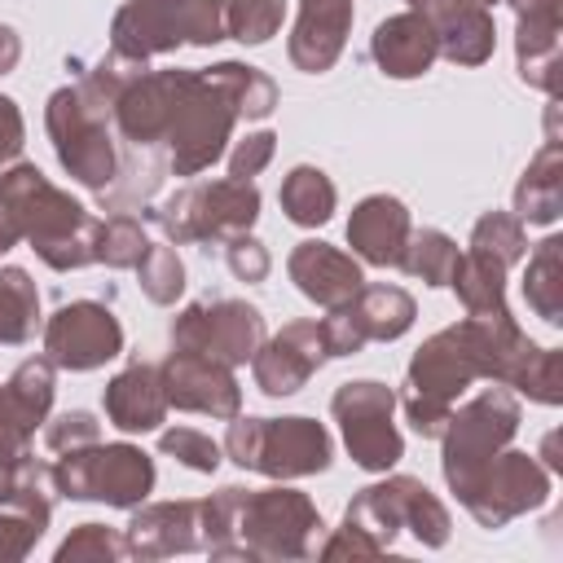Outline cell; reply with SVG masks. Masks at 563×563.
Wrapping results in <instances>:
<instances>
[{
	"label": "cell",
	"instance_id": "7",
	"mask_svg": "<svg viewBox=\"0 0 563 563\" xmlns=\"http://www.w3.org/2000/svg\"><path fill=\"white\" fill-rule=\"evenodd\" d=\"M57 484L70 497H101V501L128 506V501L145 497V488L154 484V466L145 453H136L128 444H110V449H92V453L70 449L66 462L57 466Z\"/></svg>",
	"mask_w": 563,
	"mask_h": 563
},
{
	"label": "cell",
	"instance_id": "38",
	"mask_svg": "<svg viewBox=\"0 0 563 563\" xmlns=\"http://www.w3.org/2000/svg\"><path fill=\"white\" fill-rule=\"evenodd\" d=\"M18 238H22V233H18V224H13V220H9V211L0 207V251H9Z\"/></svg>",
	"mask_w": 563,
	"mask_h": 563
},
{
	"label": "cell",
	"instance_id": "19",
	"mask_svg": "<svg viewBox=\"0 0 563 563\" xmlns=\"http://www.w3.org/2000/svg\"><path fill=\"white\" fill-rule=\"evenodd\" d=\"M343 308L352 312L365 339H396L413 321V299L400 286H361Z\"/></svg>",
	"mask_w": 563,
	"mask_h": 563
},
{
	"label": "cell",
	"instance_id": "24",
	"mask_svg": "<svg viewBox=\"0 0 563 563\" xmlns=\"http://www.w3.org/2000/svg\"><path fill=\"white\" fill-rule=\"evenodd\" d=\"M282 207L295 224H321L334 211V185L317 167H295L282 185Z\"/></svg>",
	"mask_w": 563,
	"mask_h": 563
},
{
	"label": "cell",
	"instance_id": "26",
	"mask_svg": "<svg viewBox=\"0 0 563 563\" xmlns=\"http://www.w3.org/2000/svg\"><path fill=\"white\" fill-rule=\"evenodd\" d=\"M216 84L233 97V106H238V114H251V119H260V114H268L273 110V84L260 75V70H251V66H238V62H220L216 70Z\"/></svg>",
	"mask_w": 563,
	"mask_h": 563
},
{
	"label": "cell",
	"instance_id": "6",
	"mask_svg": "<svg viewBox=\"0 0 563 563\" xmlns=\"http://www.w3.org/2000/svg\"><path fill=\"white\" fill-rule=\"evenodd\" d=\"M176 347L189 352H207L224 365H238L246 356H255L260 339H264V317L242 303V299H216V303H194L176 317L172 325Z\"/></svg>",
	"mask_w": 563,
	"mask_h": 563
},
{
	"label": "cell",
	"instance_id": "10",
	"mask_svg": "<svg viewBox=\"0 0 563 563\" xmlns=\"http://www.w3.org/2000/svg\"><path fill=\"white\" fill-rule=\"evenodd\" d=\"M158 374H163L167 400H176L180 409H198V413H211V418H233L238 413V387H233V374H229L224 361L180 347Z\"/></svg>",
	"mask_w": 563,
	"mask_h": 563
},
{
	"label": "cell",
	"instance_id": "37",
	"mask_svg": "<svg viewBox=\"0 0 563 563\" xmlns=\"http://www.w3.org/2000/svg\"><path fill=\"white\" fill-rule=\"evenodd\" d=\"M18 53H22V44H18V31H13V26H0V75H4V70H13Z\"/></svg>",
	"mask_w": 563,
	"mask_h": 563
},
{
	"label": "cell",
	"instance_id": "39",
	"mask_svg": "<svg viewBox=\"0 0 563 563\" xmlns=\"http://www.w3.org/2000/svg\"><path fill=\"white\" fill-rule=\"evenodd\" d=\"M479 4H497V0H479Z\"/></svg>",
	"mask_w": 563,
	"mask_h": 563
},
{
	"label": "cell",
	"instance_id": "16",
	"mask_svg": "<svg viewBox=\"0 0 563 563\" xmlns=\"http://www.w3.org/2000/svg\"><path fill=\"white\" fill-rule=\"evenodd\" d=\"M515 13H519V75L537 88H554L559 0H515Z\"/></svg>",
	"mask_w": 563,
	"mask_h": 563
},
{
	"label": "cell",
	"instance_id": "14",
	"mask_svg": "<svg viewBox=\"0 0 563 563\" xmlns=\"http://www.w3.org/2000/svg\"><path fill=\"white\" fill-rule=\"evenodd\" d=\"M352 22V0H303L295 35H290V57L299 70H325L347 35Z\"/></svg>",
	"mask_w": 563,
	"mask_h": 563
},
{
	"label": "cell",
	"instance_id": "32",
	"mask_svg": "<svg viewBox=\"0 0 563 563\" xmlns=\"http://www.w3.org/2000/svg\"><path fill=\"white\" fill-rule=\"evenodd\" d=\"M163 449H167V453H176L180 462H189L194 471H211V466L220 462V449H216L207 435L185 431V427H180V431H167V435H163Z\"/></svg>",
	"mask_w": 563,
	"mask_h": 563
},
{
	"label": "cell",
	"instance_id": "31",
	"mask_svg": "<svg viewBox=\"0 0 563 563\" xmlns=\"http://www.w3.org/2000/svg\"><path fill=\"white\" fill-rule=\"evenodd\" d=\"M136 268H141V286H145V295L154 303H172L180 295V286H185V268H180L172 246H145Z\"/></svg>",
	"mask_w": 563,
	"mask_h": 563
},
{
	"label": "cell",
	"instance_id": "36",
	"mask_svg": "<svg viewBox=\"0 0 563 563\" xmlns=\"http://www.w3.org/2000/svg\"><path fill=\"white\" fill-rule=\"evenodd\" d=\"M18 145H22V114H18V106L9 97H0V163L13 158Z\"/></svg>",
	"mask_w": 563,
	"mask_h": 563
},
{
	"label": "cell",
	"instance_id": "34",
	"mask_svg": "<svg viewBox=\"0 0 563 563\" xmlns=\"http://www.w3.org/2000/svg\"><path fill=\"white\" fill-rule=\"evenodd\" d=\"M229 268L242 277V282H260L264 273H268V255H264V246L260 242H251V238H229Z\"/></svg>",
	"mask_w": 563,
	"mask_h": 563
},
{
	"label": "cell",
	"instance_id": "28",
	"mask_svg": "<svg viewBox=\"0 0 563 563\" xmlns=\"http://www.w3.org/2000/svg\"><path fill=\"white\" fill-rule=\"evenodd\" d=\"M145 233H141V220L132 216H114L101 224L97 233V260H106L110 268H136L141 255H145Z\"/></svg>",
	"mask_w": 563,
	"mask_h": 563
},
{
	"label": "cell",
	"instance_id": "30",
	"mask_svg": "<svg viewBox=\"0 0 563 563\" xmlns=\"http://www.w3.org/2000/svg\"><path fill=\"white\" fill-rule=\"evenodd\" d=\"M471 251H479V255H488L497 264H515L523 255V224H519V216H501V211L484 216L475 224Z\"/></svg>",
	"mask_w": 563,
	"mask_h": 563
},
{
	"label": "cell",
	"instance_id": "13",
	"mask_svg": "<svg viewBox=\"0 0 563 563\" xmlns=\"http://www.w3.org/2000/svg\"><path fill=\"white\" fill-rule=\"evenodd\" d=\"M347 238H352L361 260H369V264H400L405 242H409V211L396 198L374 194V198H365L352 211Z\"/></svg>",
	"mask_w": 563,
	"mask_h": 563
},
{
	"label": "cell",
	"instance_id": "18",
	"mask_svg": "<svg viewBox=\"0 0 563 563\" xmlns=\"http://www.w3.org/2000/svg\"><path fill=\"white\" fill-rule=\"evenodd\" d=\"M163 409H167V391H163V374L154 365H132V369H123L106 387V413L123 431H150V427H158L163 422Z\"/></svg>",
	"mask_w": 563,
	"mask_h": 563
},
{
	"label": "cell",
	"instance_id": "25",
	"mask_svg": "<svg viewBox=\"0 0 563 563\" xmlns=\"http://www.w3.org/2000/svg\"><path fill=\"white\" fill-rule=\"evenodd\" d=\"M400 264H405L413 277H422V282H431V286H444L449 273H453V264H457V246H453L440 229H422V233H409Z\"/></svg>",
	"mask_w": 563,
	"mask_h": 563
},
{
	"label": "cell",
	"instance_id": "12",
	"mask_svg": "<svg viewBox=\"0 0 563 563\" xmlns=\"http://www.w3.org/2000/svg\"><path fill=\"white\" fill-rule=\"evenodd\" d=\"M413 4L431 22L444 57L475 66L493 53V18L479 0H413Z\"/></svg>",
	"mask_w": 563,
	"mask_h": 563
},
{
	"label": "cell",
	"instance_id": "15",
	"mask_svg": "<svg viewBox=\"0 0 563 563\" xmlns=\"http://www.w3.org/2000/svg\"><path fill=\"white\" fill-rule=\"evenodd\" d=\"M290 277L308 299L325 308H339L361 290V268L325 242H299V251L290 255Z\"/></svg>",
	"mask_w": 563,
	"mask_h": 563
},
{
	"label": "cell",
	"instance_id": "1",
	"mask_svg": "<svg viewBox=\"0 0 563 563\" xmlns=\"http://www.w3.org/2000/svg\"><path fill=\"white\" fill-rule=\"evenodd\" d=\"M0 207L53 268H79V264L97 260L101 224L88 220V211L75 198H66L62 189H53L35 167L0 172Z\"/></svg>",
	"mask_w": 563,
	"mask_h": 563
},
{
	"label": "cell",
	"instance_id": "17",
	"mask_svg": "<svg viewBox=\"0 0 563 563\" xmlns=\"http://www.w3.org/2000/svg\"><path fill=\"white\" fill-rule=\"evenodd\" d=\"M435 53H440V44H435V31L422 13H396L374 31V57L396 79L422 75Z\"/></svg>",
	"mask_w": 563,
	"mask_h": 563
},
{
	"label": "cell",
	"instance_id": "2",
	"mask_svg": "<svg viewBox=\"0 0 563 563\" xmlns=\"http://www.w3.org/2000/svg\"><path fill=\"white\" fill-rule=\"evenodd\" d=\"M449 449H444V475L449 484L471 501L488 475V457L515 435L519 405L506 391H484L475 396L462 413H449Z\"/></svg>",
	"mask_w": 563,
	"mask_h": 563
},
{
	"label": "cell",
	"instance_id": "11",
	"mask_svg": "<svg viewBox=\"0 0 563 563\" xmlns=\"http://www.w3.org/2000/svg\"><path fill=\"white\" fill-rule=\"evenodd\" d=\"M325 356V339H321V325H308V321H295L286 325L273 343L255 347V383L268 391V396H290L308 383V374L321 365Z\"/></svg>",
	"mask_w": 563,
	"mask_h": 563
},
{
	"label": "cell",
	"instance_id": "3",
	"mask_svg": "<svg viewBox=\"0 0 563 563\" xmlns=\"http://www.w3.org/2000/svg\"><path fill=\"white\" fill-rule=\"evenodd\" d=\"M260 211V194L251 180H216V185H189L172 194L158 207V224L176 242H198V238H238L251 229Z\"/></svg>",
	"mask_w": 563,
	"mask_h": 563
},
{
	"label": "cell",
	"instance_id": "4",
	"mask_svg": "<svg viewBox=\"0 0 563 563\" xmlns=\"http://www.w3.org/2000/svg\"><path fill=\"white\" fill-rule=\"evenodd\" d=\"M106 114H110V106L84 88H62L48 101V132H53L57 158L70 167L75 180H84L92 189H106V180L114 176Z\"/></svg>",
	"mask_w": 563,
	"mask_h": 563
},
{
	"label": "cell",
	"instance_id": "23",
	"mask_svg": "<svg viewBox=\"0 0 563 563\" xmlns=\"http://www.w3.org/2000/svg\"><path fill=\"white\" fill-rule=\"evenodd\" d=\"M40 317V295L22 268L0 273V343H26Z\"/></svg>",
	"mask_w": 563,
	"mask_h": 563
},
{
	"label": "cell",
	"instance_id": "9",
	"mask_svg": "<svg viewBox=\"0 0 563 563\" xmlns=\"http://www.w3.org/2000/svg\"><path fill=\"white\" fill-rule=\"evenodd\" d=\"M44 347H48V361L66 365V369H92L110 356H119L123 347V330L119 321L110 317V308L92 303V299H79V303H66L48 330H44Z\"/></svg>",
	"mask_w": 563,
	"mask_h": 563
},
{
	"label": "cell",
	"instance_id": "22",
	"mask_svg": "<svg viewBox=\"0 0 563 563\" xmlns=\"http://www.w3.org/2000/svg\"><path fill=\"white\" fill-rule=\"evenodd\" d=\"M523 295L537 308V317H545L550 325L563 321V242L559 238H545L532 251L523 273Z\"/></svg>",
	"mask_w": 563,
	"mask_h": 563
},
{
	"label": "cell",
	"instance_id": "29",
	"mask_svg": "<svg viewBox=\"0 0 563 563\" xmlns=\"http://www.w3.org/2000/svg\"><path fill=\"white\" fill-rule=\"evenodd\" d=\"M282 22V0H229L224 26L242 44H264Z\"/></svg>",
	"mask_w": 563,
	"mask_h": 563
},
{
	"label": "cell",
	"instance_id": "21",
	"mask_svg": "<svg viewBox=\"0 0 563 563\" xmlns=\"http://www.w3.org/2000/svg\"><path fill=\"white\" fill-rule=\"evenodd\" d=\"M559 198H563L559 145H545V150L528 163V172H523V180H519V189H515V211H519V220H528V224H550V220L559 216Z\"/></svg>",
	"mask_w": 563,
	"mask_h": 563
},
{
	"label": "cell",
	"instance_id": "33",
	"mask_svg": "<svg viewBox=\"0 0 563 563\" xmlns=\"http://www.w3.org/2000/svg\"><path fill=\"white\" fill-rule=\"evenodd\" d=\"M268 158H273V132H255V136H246V141L233 150L229 172H233L238 180H251Z\"/></svg>",
	"mask_w": 563,
	"mask_h": 563
},
{
	"label": "cell",
	"instance_id": "35",
	"mask_svg": "<svg viewBox=\"0 0 563 563\" xmlns=\"http://www.w3.org/2000/svg\"><path fill=\"white\" fill-rule=\"evenodd\" d=\"M92 440H97L92 413H62V418L48 427V444H53V449H79V444H92Z\"/></svg>",
	"mask_w": 563,
	"mask_h": 563
},
{
	"label": "cell",
	"instance_id": "27",
	"mask_svg": "<svg viewBox=\"0 0 563 563\" xmlns=\"http://www.w3.org/2000/svg\"><path fill=\"white\" fill-rule=\"evenodd\" d=\"M9 400H13V409H18V418L26 422V427H35L44 413H48V400H53V369H48V361H26L13 378H9Z\"/></svg>",
	"mask_w": 563,
	"mask_h": 563
},
{
	"label": "cell",
	"instance_id": "8",
	"mask_svg": "<svg viewBox=\"0 0 563 563\" xmlns=\"http://www.w3.org/2000/svg\"><path fill=\"white\" fill-rule=\"evenodd\" d=\"M334 418L343 422L347 449L361 466L383 471L400 457V435L391 427V391L383 383H343L334 391Z\"/></svg>",
	"mask_w": 563,
	"mask_h": 563
},
{
	"label": "cell",
	"instance_id": "5",
	"mask_svg": "<svg viewBox=\"0 0 563 563\" xmlns=\"http://www.w3.org/2000/svg\"><path fill=\"white\" fill-rule=\"evenodd\" d=\"M229 453L242 466H260L268 475H303V471H321L330 457V440L317 422L308 418H246L233 422L229 431Z\"/></svg>",
	"mask_w": 563,
	"mask_h": 563
},
{
	"label": "cell",
	"instance_id": "20",
	"mask_svg": "<svg viewBox=\"0 0 563 563\" xmlns=\"http://www.w3.org/2000/svg\"><path fill=\"white\" fill-rule=\"evenodd\" d=\"M501 273H506V264H497V260H488L479 251L457 255L449 282L462 295V303H466L471 317H510L506 312V299H501Z\"/></svg>",
	"mask_w": 563,
	"mask_h": 563
}]
</instances>
